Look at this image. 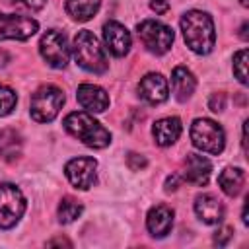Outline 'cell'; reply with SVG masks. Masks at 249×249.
Returning a JSON list of instances; mask_svg holds the SVG:
<instances>
[{"label": "cell", "instance_id": "cell-1", "mask_svg": "<svg viewBox=\"0 0 249 249\" xmlns=\"http://www.w3.org/2000/svg\"><path fill=\"white\" fill-rule=\"evenodd\" d=\"M181 29L185 43L191 51L198 54H208L214 49L216 33H214V21L208 14L200 10H191L181 18Z\"/></svg>", "mask_w": 249, "mask_h": 249}, {"label": "cell", "instance_id": "cell-2", "mask_svg": "<svg viewBox=\"0 0 249 249\" xmlns=\"http://www.w3.org/2000/svg\"><path fill=\"white\" fill-rule=\"evenodd\" d=\"M64 128L82 140L89 148H105L111 142V134L105 126H101L91 115L84 111H74L64 119Z\"/></svg>", "mask_w": 249, "mask_h": 249}, {"label": "cell", "instance_id": "cell-3", "mask_svg": "<svg viewBox=\"0 0 249 249\" xmlns=\"http://www.w3.org/2000/svg\"><path fill=\"white\" fill-rule=\"evenodd\" d=\"M72 49H74V58H76L78 66H82L84 70L93 72V74H103L107 70L109 62H107L105 51L91 31H88V29L78 31V35L74 37Z\"/></svg>", "mask_w": 249, "mask_h": 249}, {"label": "cell", "instance_id": "cell-4", "mask_svg": "<svg viewBox=\"0 0 249 249\" xmlns=\"http://www.w3.org/2000/svg\"><path fill=\"white\" fill-rule=\"evenodd\" d=\"M191 140L193 144L208 154H222L224 144H226V136H224V128L210 121V119H195L191 124Z\"/></svg>", "mask_w": 249, "mask_h": 249}, {"label": "cell", "instance_id": "cell-5", "mask_svg": "<svg viewBox=\"0 0 249 249\" xmlns=\"http://www.w3.org/2000/svg\"><path fill=\"white\" fill-rule=\"evenodd\" d=\"M64 103V93L56 86H43L31 95V117L37 123H51Z\"/></svg>", "mask_w": 249, "mask_h": 249}, {"label": "cell", "instance_id": "cell-6", "mask_svg": "<svg viewBox=\"0 0 249 249\" xmlns=\"http://www.w3.org/2000/svg\"><path fill=\"white\" fill-rule=\"evenodd\" d=\"M138 37L144 43V47L154 54H163L171 49L173 43V29L161 21L156 19H144L136 25Z\"/></svg>", "mask_w": 249, "mask_h": 249}, {"label": "cell", "instance_id": "cell-7", "mask_svg": "<svg viewBox=\"0 0 249 249\" xmlns=\"http://www.w3.org/2000/svg\"><path fill=\"white\" fill-rule=\"evenodd\" d=\"M25 212V198L21 191L12 183L0 185V228L8 230L16 226V222Z\"/></svg>", "mask_w": 249, "mask_h": 249}, {"label": "cell", "instance_id": "cell-8", "mask_svg": "<svg viewBox=\"0 0 249 249\" xmlns=\"http://www.w3.org/2000/svg\"><path fill=\"white\" fill-rule=\"evenodd\" d=\"M39 51L43 58L53 68H64L70 58V47L66 43V35L58 29H49L39 43Z\"/></svg>", "mask_w": 249, "mask_h": 249}, {"label": "cell", "instance_id": "cell-9", "mask_svg": "<svg viewBox=\"0 0 249 249\" xmlns=\"http://www.w3.org/2000/svg\"><path fill=\"white\" fill-rule=\"evenodd\" d=\"M39 23L33 18L19 14H0V41L4 39H29L37 31Z\"/></svg>", "mask_w": 249, "mask_h": 249}, {"label": "cell", "instance_id": "cell-10", "mask_svg": "<svg viewBox=\"0 0 249 249\" xmlns=\"http://www.w3.org/2000/svg\"><path fill=\"white\" fill-rule=\"evenodd\" d=\"M95 169H97V161L93 158H74L66 163L64 173L76 189L86 191L95 183Z\"/></svg>", "mask_w": 249, "mask_h": 249}, {"label": "cell", "instance_id": "cell-11", "mask_svg": "<svg viewBox=\"0 0 249 249\" xmlns=\"http://www.w3.org/2000/svg\"><path fill=\"white\" fill-rule=\"evenodd\" d=\"M103 41L115 56H124L132 43L128 29L119 21H107L103 25Z\"/></svg>", "mask_w": 249, "mask_h": 249}, {"label": "cell", "instance_id": "cell-12", "mask_svg": "<svg viewBox=\"0 0 249 249\" xmlns=\"http://www.w3.org/2000/svg\"><path fill=\"white\" fill-rule=\"evenodd\" d=\"M138 91H140V97L144 101H148L150 105H158V103H163L169 95V89H167V80L161 76V74H146L142 80H140V86H138Z\"/></svg>", "mask_w": 249, "mask_h": 249}, {"label": "cell", "instance_id": "cell-13", "mask_svg": "<svg viewBox=\"0 0 249 249\" xmlns=\"http://www.w3.org/2000/svg\"><path fill=\"white\" fill-rule=\"evenodd\" d=\"M210 171H212L210 160H206L204 156H198V154H187L185 163H183V179L185 181H189L196 187H202L208 183Z\"/></svg>", "mask_w": 249, "mask_h": 249}, {"label": "cell", "instance_id": "cell-14", "mask_svg": "<svg viewBox=\"0 0 249 249\" xmlns=\"http://www.w3.org/2000/svg\"><path fill=\"white\" fill-rule=\"evenodd\" d=\"M78 103L88 109L89 113H103L109 107V95L103 88L93 86V84H82L78 88Z\"/></svg>", "mask_w": 249, "mask_h": 249}, {"label": "cell", "instance_id": "cell-15", "mask_svg": "<svg viewBox=\"0 0 249 249\" xmlns=\"http://www.w3.org/2000/svg\"><path fill=\"white\" fill-rule=\"evenodd\" d=\"M195 212L204 224H218L224 218V204L214 195H198L195 200Z\"/></svg>", "mask_w": 249, "mask_h": 249}, {"label": "cell", "instance_id": "cell-16", "mask_svg": "<svg viewBox=\"0 0 249 249\" xmlns=\"http://www.w3.org/2000/svg\"><path fill=\"white\" fill-rule=\"evenodd\" d=\"M146 226L150 230V233L154 237H163L169 233L171 226H173V210L165 204H158L148 212L146 218Z\"/></svg>", "mask_w": 249, "mask_h": 249}, {"label": "cell", "instance_id": "cell-17", "mask_svg": "<svg viewBox=\"0 0 249 249\" xmlns=\"http://www.w3.org/2000/svg\"><path fill=\"white\" fill-rule=\"evenodd\" d=\"M152 134L156 138V144L160 146H169L181 136V121L177 117H165L154 123Z\"/></svg>", "mask_w": 249, "mask_h": 249}, {"label": "cell", "instance_id": "cell-18", "mask_svg": "<svg viewBox=\"0 0 249 249\" xmlns=\"http://www.w3.org/2000/svg\"><path fill=\"white\" fill-rule=\"evenodd\" d=\"M171 86L177 101H187L196 88V80L191 74V70H187L185 66H177L173 68V74H171Z\"/></svg>", "mask_w": 249, "mask_h": 249}, {"label": "cell", "instance_id": "cell-19", "mask_svg": "<svg viewBox=\"0 0 249 249\" xmlns=\"http://www.w3.org/2000/svg\"><path fill=\"white\" fill-rule=\"evenodd\" d=\"M245 183V171L241 167H226L218 175V185L228 196H237Z\"/></svg>", "mask_w": 249, "mask_h": 249}, {"label": "cell", "instance_id": "cell-20", "mask_svg": "<svg viewBox=\"0 0 249 249\" xmlns=\"http://www.w3.org/2000/svg\"><path fill=\"white\" fill-rule=\"evenodd\" d=\"M21 154V136L14 128L0 130V158L4 161H16Z\"/></svg>", "mask_w": 249, "mask_h": 249}, {"label": "cell", "instance_id": "cell-21", "mask_svg": "<svg viewBox=\"0 0 249 249\" xmlns=\"http://www.w3.org/2000/svg\"><path fill=\"white\" fill-rule=\"evenodd\" d=\"M101 0H66V12L76 21H88L97 14Z\"/></svg>", "mask_w": 249, "mask_h": 249}, {"label": "cell", "instance_id": "cell-22", "mask_svg": "<svg viewBox=\"0 0 249 249\" xmlns=\"http://www.w3.org/2000/svg\"><path fill=\"white\" fill-rule=\"evenodd\" d=\"M82 210H84V206H82L76 198L66 196V198H62L60 204H58V220H60L62 224H70V222H74L76 218H80Z\"/></svg>", "mask_w": 249, "mask_h": 249}, {"label": "cell", "instance_id": "cell-23", "mask_svg": "<svg viewBox=\"0 0 249 249\" xmlns=\"http://www.w3.org/2000/svg\"><path fill=\"white\" fill-rule=\"evenodd\" d=\"M233 74L241 84H247V51L245 49L233 54Z\"/></svg>", "mask_w": 249, "mask_h": 249}, {"label": "cell", "instance_id": "cell-24", "mask_svg": "<svg viewBox=\"0 0 249 249\" xmlns=\"http://www.w3.org/2000/svg\"><path fill=\"white\" fill-rule=\"evenodd\" d=\"M16 93L10 89V88H6V86H0V117H4V115H8L14 107H16Z\"/></svg>", "mask_w": 249, "mask_h": 249}, {"label": "cell", "instance_id": "cell-25", "mask_svg": "<svg viewBox=\"0 0 249 249\" xmlns=\"http://www.w3.org/2000/svg\"><path fill=\"white\" fill-rule=\"evenodd\" d=\"M210 109L214 111V113H220V111H224L226 109V95L224 93H214L212 97H210Z\"/></svg>", "mask_w": 249, "mask_h": 249}, {"label": "cell", "instance_id": "cell-26", "mask_svg": "<svg viewBox=\"0 0 249 249\" xmlns=\"http://www.w3.org/2000/svg\"><path fill=\"white\" fill-rule=\"evenodd\" d=\"M128 167L132 169V171H140L142 167H146V158L144 156H140V154H128Z\"/></svg>", "mask_w": 249, "mask_h": 249}, {"label": "cell", "instance_id": "cell-27", "mask_svg": "<svg viewBox=\"0 0 249 249\" xmlns=\"http://www.w3.org/2000/svg\"><path fill=\"white\" fill-rule=\"evenodd\" d=\"M231 228H222L220 231H216V235H214V243L216 245H226L230 239H231Z\"/></svg>", "mask_w": 249, "mask_h": 249}, {"label": "cell", "instance_id": "cell-28", "mask_svg": "<svg viewBox=\"0 0 249 249\" xmlns=\"http://www.w3.org/2000/svg\"><path fill=\"white\" fill-rule=\"evenodd\" d=\"M16 2L23 4V6L29 8V10H41V8L47 4V0H16Z\"/></svg>", "mask_w": 249, "mask_h": 249}, {"label": "cell", "instance_id": "cell-29", "mask_svg": "<svg viewBox=\"0 0 249 249\" xmlns=\"http://www.w3.org/2000/svg\"><path fill=\"white\" fill-rule=\"evenodd\" d=\"M152 10L156 12V14H165L167 12V8H169V4L165 2V0H152Z\"/></svg>", "mask_w": 249, "mask_h": 249}, {"label": "cell", "instance_id": "cell-30", "mask_svg": "<svg viewBox=\"0 0 249 249\" xmlns=\"http://www.w3.org/2000/svg\"><path fill=\"white\" fill-rule=\"evenodd\" d=\"M47 245H68V247H70L72 243H70L68 239H64V237H56V239H51Z\"/></svg>", "mask_w": 249, "mask_h": 249}]
</instances>
